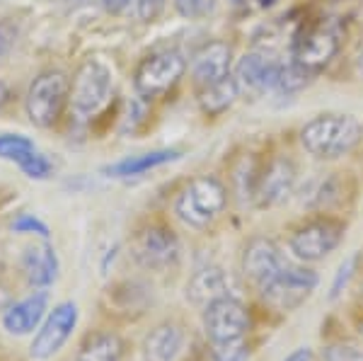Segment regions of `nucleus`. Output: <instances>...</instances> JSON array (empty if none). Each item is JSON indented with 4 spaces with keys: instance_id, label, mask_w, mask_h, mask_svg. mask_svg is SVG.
Returning a JSON list of instances; mask_svg holds the SVG:
<instances>
[{
    "instance_id": "obj_1",
    "label": "nucleus",
    "mask_w": 363,
    "mask_h": 361,
    "mask_svg": "<svg viewBox=\"0 0 363 361\" xmlns=\"http://www.w3.org/2000/svg\"><path fill=\"white\" fill-rule=\"evenodd\" d=\"M363 138V124L351 114H320L301 129V143L320 160L349 155Z\"/></svg>"
},
{
    "instance_id": "obj_2",
    "label": "nucleus",
    "mask_w": 363,
    "mask_h": 361,
    "mask_svg": "<svg viewBox=\"0 0 363 361\" xmlns=\"http://www.w3.org/2000/svg\"><path fill=\"white\" fill-rule=\"evenodd\" d=\"M112 90V68L102 58H87V61L80 63L73 80H70V112L78 119H92V116H97L109 104Z\"/></svg>"
},
{
    "instance_id": "obj_3",
    "label": "nucleus",
    "mask_w": 363,
    "mask_h": 361,
    "mask_svg": "<svg viewBox=\"0 0 363 361\" xmlns=\"http://www.w3.org/2000/svg\"><path fill=\"white\" fill-rule=\"evenodd\" d=\"M225 204V184L213 174H201V177H194L179 191L177 201H174V213H177L182 223L201 231L208 228L223 213Z\"/></svg>"
},
{
    "instance_id": "obj_4",
    "label": "nucleus",
    "mask_w": 363,
    "mask_h": 361,
    "mask_svg": "<svg viewBox=\"0 0 363 361\" xmlns=\"http://www.w3.org/2000/svg\"><path fill=\"white\" fill-rule=\"evenodd\" d=\"M70 95V78L58 68L39 73L32 80L25 97L27 116L34 126L39 129H51L58 119H61L63 109L68 104Z\"/></svg>"
},
{
    "instance_id": "obj_5",
    "label": "nucleus",
    "mask_w": 363,
    "mask_h": 361,
    "mask_svg": "<svg viewBox=\"0 0 363 361\" xmlns=\"http://www.w3.org/2000/svg\"><path fill=\"white\" fill-rule=\"evenodd\" d=\"M250 313L238 296H223L203 308V330L211 347H225L245 342L250 333Z\"/></svg>"
},
{
    "instance_id": "obj_6",
    "label": "nucleus",
    "mask_w": 363,
    "mask_h": 361,
    "mask_svg": "<svg viewBox=\"0 0 363 361\" xmlns=\"http://www.w3.org/2000/svg\"><path fill=\"white\" fill-rule=\"evenodd\" d=\"M186 71V58L174 49L155 51V54L145 56L138 63L136 73H133V87H136L138 97L143 100H153V97L165 95L182 80Z\"/></svg>"
},
{
    "instance_id": "obj_7",
    "label": "nucleus",
    "mask_w": 363,
    "mask_h": 361,
    "mask_svg": "<svg viewBox=\"0 0 363 361\" xmlns=\"http://www.w3.org/2000/svg\"><path fill=\"white\" fill-rule=\"evenodd\" d=\"M342 240H344L342 221L332 216H320L303 223L301 228H296L289 240V248L301 262H320L330 252H335Z\"/></svg>"
},
{
    "instance_id": "obj_8",
    "label": "nucleus",
    "mask_w": 363,
    "mask_h": 361,
    "mask_svg": "<svg viewBox=\"0 0 363 361\" xmlns=\"http://www.w3.org/2000/svg\"><path fill=\"white\" fill-rule=\"evenodd\" d=\"M339 44H342L339 34L325 22L303 27L294 39V58L291 61L308 68L310 73H318L339 54Z\"/></svg>"
},
{
    "instance_id": "obj_9",
    "label": "nucleus",
    "mask_w": 363,
    "mask_h": 361,
    "mask_svg": "<svg viewBox=\"0 0 363 361\" xmlns=\"http://www.w3.org/2000/svg\"><path fill=\"white\" fill-rule=\"evenodd\" d=\"M179 238L165 226H148L131 240V255L145 270H167L179 260Z\"/></svg>"
},
{
    "instance_id": "obj_10",
    "label": "nucleus",
    "mask_w": 363,
    "mask_h": 361,
    "mask_svg": "<svg viewBox=\"0 0 363 361\" xmlns=\"http://www.w3.org/2000/svg\"><path fill=\"white\" fill-rule=\"evenodd\" d=\"M318 282L320 279L313 270L289 265L269 287L262 289L259 294L267 304H272L274 308H279V311H294V308H298L310 294H313Z\"/></svg>"
},
{
    "instance_id": "obj_11",
    "label": "nucleus",
    "mask_w": 363,
    "mask_h": 361,
    "mask_svg": "<svg viewBox=\"0 0 363 361\" xmlns=\"http://www.w3.org/2000/svg\"><path fill=\"white\" fill-rule=\"evenodd\" d=\"M284 63L277 61L269 51L255 49L247 51L235 66V80L240 87V95L262 97L267 92H274Z\"/></svg>"
},
{
    "instance_id": "obj_12",
    "label": "nucleus",
    "mask_w": 363,
    "mask_h": 361,
    "mask_svg": "<svg viewBox=\"0 0 363 361\" xmlns=\"http://www.w3.org/2000/svg\"><path fill=\"white\" fill-rule=\"evenodd\" d=\"M296 187V165L286 155H277L267 162L257 174L255 184V204L259 209H272L279 206L294 194Z\"/></svg>"
},
{
    "instance_id": "obj_13",
    "label": "nucleus",
    "mask_w": 363,
    "mask_h": 361,
    "mask_svg": "<svg viewBox=\"0 0 363 361\" xmlns=\"http://www.w3.org/2000/svg\"><path fill=\"white\" fill-rule=\"evenodd\" d=\"M289 267L279 245L269 238H252L242 252V272L257 289H264Z\"/></svg>"
},
{
    "instance_id": "obj_14",
    "label": "nucleus",
    "mask_w": 363,
    "mask_h": 361,
    "mask_svg": "<svg viewBox=\"0 0 363 361\" xmlns=\"http://www.w3.org/2000/svg\"><path fill=\"white\" fill-rule=\"evenodd\" d=\"M75 325H78V306L70 304V301L58 304L54 311H51V316L46 318V323L42 325V330L37 333V337H34L32 347H29L32 357L34 359L54 357L58 349L68 342V337L75 330Z\"/></svg>"
},
{
    "instance_id": "obj_15",
    "label": "nucleus",
    "mask_w": 363,
    "mask_h": 361,
    "mask_svg": "<svg viewBox=\"0 0 363 361\" xmlns=\"http://www.w3.org/2000/svg\"><path fill=\"white\" fill-rule=\"evenodd\" d=\"M233 75V49L225 42H206L191 56V78L196 87L220 83Z\"/></svg>"
},
{
    "instance_id": "obj_16",
    "label": "nucleus",
    "mask_w": 363,
    "mask_h": 361,
    "mask_svg": "<svg viewBox=\"0 0 363 361\" xmlns=\"http://www.w3.org/2000/svg\"><path fill=\"white\" fill-rule=\"evenodd\" d=\"M235 279L228 274L220 267H203L191 277L189 287H186V296L194 306L206 308L211 301L223 299V296H238Z\"/></svg>"
},
{
    "instance_id": "obj_17",
    "label": "nucleus",
    "mask_w": 363,
    "mask_h": 361,
    "mask_svg": "<svg viewBox=\"0 0 363 361\" xmlns=\"http://www.w3.org/2000/svg\"><path fill=\"white\" fill-rule=\"evenodd\" d=\"M44 313H46V294L44 291H37V294L17 301L15 306L5 308L3 328L8 330L10 335H29L42 323Z\"/></svg>"
},
{
    "instance_id": "obj_18",
    "label": "nucleus",
    "mask_w": 363,
    "mask_h": 361,
    "mask_svg": "<svg viewBox=\"0 0 363 361\" xmlns=\"http://www.w3.org/2000/svg\"><path fill=\"white\" fill-rule=\"evenodd\" d=\"M22 270L32 287L46 289L58 277V257L51 245H32L22 255Z\"/></svg>"
},
{
    "instance_id": "obj_19",
    "label": "nucleus",
    "mask_w": 363,
    "mask_h": 361,
    "mask_svg": "<svg viewBox=\"0 0 363 361\" xmlns=\"http://www.w3.org/2000/svg\"><path fill=\"white\" fill-rule=\"evenodd\" d=\"M179 158H182L179 150H169V148L150 150V153L131 155V158L114 162V165L104 167V172H107L109 177H138V174L150 172V170H155V167H162V165H167V162L179 160Z\"/></svg>"
},
{
    "instance_id": "obj_20",
    "label": "nucleus",
    "mask_w": 363,
    "mask_h": 361,
    "mask_svg": "<svg viewBox=\"0 0 363 361\" xmlns=\"http://www.w3.org/2000/svg\"><path fill=\"white\" fill-rule=\"evenodd\" d=\"M240 97V87L235 75H228L225 80L206 87H199V107L206 116H218L228 112Z\"/></svg>"
},
{
    "instance_id": "obj_21",
    "label": "nucleus",
    "mask_w": 363,
    "mask_h": 361,
    "mask_svg": "<svg viewBox=\"0 0 363 361\" xmlns=\"http://www.w3.org/2000/svg\"><path fill=\"white\" fill-rule=\"evenodd\" d=\"M182 342L184 335L177 325L162 323L145 337V357L148 361H174L182 352Z\"/></svg>"
},
{
    "instance_id": "obj_22",
    "label": "nucleus",
    "mask_w": 363,
    "mask_h": 361,
    "mask_svg": "<svg viewBox=\"0 0 363 361\" xmlns=\"http://www.w3.org/2000/svg\"><path fill=\"white\" fill-rule=\"evenodd\" d=\"M121 357H124V342L119 335L95 333L85 337L75 361H121Z\"/></svg>"
},
{
    "instance_id": "obj_23",
    "label": "nucleus",
    "mask_w": 363,
    "mask_h": 361,
    "mask_svg": "<svg viewBox=\"0 0 363 361\" xmlns=\"http://www.w3.org/2000/svg\"><path fill=\"white\" fill-rule=\"evenodd\" d=\"M313 75L315 73H310L308 68L298 66L296 61L284 63V66H281V73H279V80H277L274 92H281V95H296V92H301L303 87L310 85Z\"/></svg>"
},
{
    "instance_id": "obj_24",
    "label": "nucleus",
    "mask_w": 363,
    "mask_h": 361,
    "mask_svg": "<svg viewBox=\"0 0 363 361\" xmlns=\"http://www.w3.org/2000/svg\"><path fill=\"white\" fill-rule=\"evenodd\" d=\"M34 143L29 141L27 136H20V133H3L0 136V158L20 162L25 160L29 153H34Z\"/></svg>"
},
{
    "instance_id": "obj_25",
    "label": "nucleus",
    "mask_w": 363,
    "mask_h": 361,
    "mask_svg": "<svg viewBox=\"0 0 363 361\" xmlns=\"http://www.w3.org/2000/svg\"><path fill=\"white\" fill-rule=\"evenodd\" d=\"M218 0H174V10L186 20H201L216 10Z\"/></svg>"
},
{
    "instance_id": "obj_26",
    "label": "nucleus",
    "mask_w": 363,
    "mask_h": 361,
    "mask_svg": "<svg viewBox=\"0 0 363 361\" xmlns=\"http://www.w3.org/2000/svg\"><path fill=\"white\" fill-rule=\"evenodd\" d=\"M17 165L22 167V172L27 174V177H32V179H46L51 174V162L44 158L42 153H29L25 160H20Z\"/></svg>"
},
{
    "instance_id": "obj_27",
    "label": "nucleus",
    "mask_w": 363,
    "mask_h": 361,
    "mask_svg": "<svg viewBox=\"0 0 363 361\" xmlns=\"http://www.w3.org/2000/svg\"><path fill=\"white\" fill-rule=\"evenodd\" d=\"M322 361H363V349L354 345H330L322 349Z\"/></svg>"
},
{
    "instance_id": "obj_28",
    "label": "nucleus",
    "mask_w": 363,
    "mask_h": 361,
    "mask_svg": "<svg viewBox=\"0 0 363 361\" xmlns=\"http://www.w3.org/2000/svg\"><path fill=\"white\" fill-rule=\"evenodd\" d=\"M356 265H359V255H351V257H347V260L342 262V267H339L335 282H332L330 299H337V296L349 287L351 277H354V272H356Z\"/></svg>"
},
{
    "instance_id": "obj_29",
    "label": "nucleus",
    "mask_w": 363,
    "mask_h": 361,
    "mask_svg": "<svg viewBox=\"0 0 363 361\" xmlns=\"http://www.w3.org/2000/svg\"><path fill=\"white\" fill-rule=\"evenodd\" d=\"M167 0H133V13L140 22H155L162 15Z\"/></svg>"
},
{
    "instance_id": "obj_30",
    "label": "nucleus",
    "mask_w": 363,
    "mask_h": 361,
    "mask_svg": "<svg viewBox=\"0 0 363 361\" xmlns=\"http://www.w3.org/2000/svg\"><path fill=\"white\" fill-rule=\"evenodd\" d=\"M213 361H247L250 347L247 342H238V345H225V347H211Z\"/></svg>"
},
{
    "instance_id": "obj_31",
    "label": "nucleus",
    "mask_w": 363,
    "mask_h": 361,
    "mask_svg": "<svg viewBox=\"0 0 363 361\" xmlns=\"http://www.w3.org/2000/svg\"><path fill=\"white\" fill-rule=\"evenodd\" d=\"M13 231L15 233H34V235H42V238H49V228H46V223H42L37 216H32V213H22V216H17L13 221Z\"/></svg>"
},
{
    "instance_id": "obj_32",
    "label": "nucleus",
    "mask_w": 363,
    "mask_h": 361,
    "mask_svg": "<svg viewBox=\"0 0 363 361\" xmlns=\"http://www.w3.org/2000/svg\"><path fill=\"white\" fill-rule=\"evenodd\" d=\"M17 42V27L8 20H0V58H5L13 51Z\"/></svg>"
},
{
    "instance_id": "obj_33",
    "label": "nucleus",
    "mask_w": 363,
    "mask_h": 361,
    "mask_svg": "<svg viewBox=\"0 0 363 361\" xmlns=\"http://www.w3.org/2000/svg\"><path fill=\"white\" fill-rule=\"evenodd\" d=\"M102 5H104V10H107V13L119 15V13H124L128 5H131V0H102Z\"/></svg>"
},
{
    "instance_id": "obj_34",
    "label": "nucleus",
    "mask_w": 363,
    "mask_h": 361,
    "mask_svg": "<svg viewBox=\"0 0 363 361\" xmlns=\"http://www.w3.org/2000/svg\"><path fill=\"white\" fill-rule=\"evenodd\" d=\"M284 361H313V352L308 347H301V349H294Z\"/></svg>"
},
{
    "instance_id": "obj_35",
    "label": "nucleus",
    "mask_w": 363,
    "mask_h": 361,
    "mask_svg": "<svg viewBox=\"0 0 363 361\" xmlns=\"http://www.w3.org/2000/svg\"><path fill=\"white\" fill-rule=\"evenodd\" d=\"M10 97H13V92H10L8 83H3V80H0V109H3L5 104L10 102Z\"/></svg>"
},
{
    "instance_id": "obj_36",
    "label": "nucleus",
    "mask_w": 363,
    "mask_h": 361,
    "mask_svg": "<svg viewBox=\"0 0 363 361\" xmlns=\"http://www.w3.org/2000/svg\"><path fill=\"white\" fill-rule=\"evenodd\" d=\"M8 306H10V296H8V291L0 287V311H5Z\"/></svg>"
},
{
    "instance_id": "obj_37",
    "label": "nucleus",
    "mask_w": 363,
    "mask_h": 361,
    "mask_svg": "<svg viewBox=\"0 0 363 361\" xmlns=\"http://www.w3.org/2000/svg\"><path fill=\"white\" fill-rule=\"evenodd\" d=\"M359 73L363 75V54L359 56Z\"/></svg>"
},
{
    "instance_id": "obj_38",
    "label": "nucleus",
    "mask_w": 363,
    "mask_h": 361,
    "mask_svg": "<svg viewBox=\"0 0 363 361\" xmlns=\"http://www.w3.org/2000/svg\"><path fill=\"white\" fill-rule=\"evenodd\" d=\"M359 333H361V337H363V320H361V323H359Z\"/></svg>"
}]
</instances>
